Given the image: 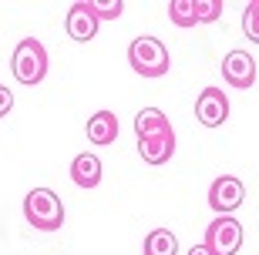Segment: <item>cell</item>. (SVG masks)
<instances>
[{
	"instance_id": "cell-1",
	"label": "cell",
	"mask_w": 259,
	"mask_h": 255,
	"mask_svg": "<svg viewBox=\"0 0 259 255\" xmlns=\"http://www.w3.org/2000/svg\"><path fill=\"white\" fill-rule=\"evenodd\" d=\"M128 64H132L135 74H142V77H162V74H168L172 57H168V47H165L158 37L145 34V37L132 40V47H128Z\"/></svg>"
},
{
	"instance_id": "cell-2",
	"label": "cell",
	"mask_w": 259,
	"mask_h": 255,
	"mask_svg": "<svg viewBox=\"0 0 259 255\" xmlns=\"http://www.w3.org/2000/svg\"><path fill=\"white\" fill-rule=\"evenodd\" d=\"M10 71H14V77H17L24 87L40 84V81L48 77V50H44V44L34 40V37H24L17 47H14Z\"/></svg>"
},
{
	"instance_id": "cell-3",
	"label": "cell",
	"mask_w": 259,
	"mask_h": 255,
	"mask_svg": "<svg viewBox=\"0 0 259 255\" xmlns=\"http://www.w3.org/2000/svg\"><path fill=\"white\" fill-rule=\"evenodd\" d=\"M24 218L40 232H58L64 225V201L51 188H34L24 198Z\"/></svg>"
},
{
	"instance_id": "cell-4",
	"label": "cell",
	"mask_w": 259,
	"mask_h": 255,
	"mask_svg": "<svg viewBox=\"0 0 259 255\" xmlns=\"http://www.w3.org/2000/svg\"><path fill=\"white\" fill-rule=\"evenodd\" d=\"M212 255H236L242 248V225L232 215H215L205 228V242Z\"/></svg>"
},
{
	"instance_id": "cell-5",
	"label": "cell",
	"mask_w": 259,
	"mask_h": 255,
	"mask_svg": "<svg viewBox=\"0 0 259 255\" xmlns=\"http://www.w3.org/2000/svg\"><path fill=\"white\" fill-rule=\"evenodd\" d=\"M246 201V185L236 175H219L209 185V208L215 215H232Z\"/></svg>"
},
{
	"instance_id": "cell-6",
	"label": "cell",
	"mask_w": 259,
	"mask_h": 255,
	"mask_svg": "<svg viewBox=\"0 0 259 255\" xmlns=\"http://www.w3.org/2000/svg\"><path fill=\"white\" fill-rule=\"evenodd\" d=\"M222 77L236 91H246L256 84V61L249 57V50H229L222 57Z\"/></svg>"
},
{
	"instance_id": "cell-7",
	"label": "cell",
	"mask_w": 259,
	"mask_h": 255,
	"mask_svg": "<svg viewBox=\"0 0 259 255\" xmlns=\"http://www.w3.org/2000/svg\"><path fill=\"white\" fill-rule=\"evenodd\" d=\"M195 118H199L205 128H219L229 118V97L222 94L219 87H205L199 97H195Z\"/></svg>"
},
{
	"instance_id": "cell-8",
	"label": "cell",
	"mask_w": 259,
	"mask_h": 255,
	"mask_svg": "<svg viewBox=\"0 0 259 255\" xmlns=\"http://www.w3.org/2000/svg\"><path fill=\"white\" fill-rule=\"evenodd\" d=\"M98 14L91 10V4L88 0H81V4H74V7L67 10V20H64V27H67V37L77 40V44H88V40H95L98 34Z\"/></svg>"
},
{
	"instance_id": "cell-9",
	"label": "cell",
	"mask_w": 259,
	"mask_h": 255,
	"mask_svg": "<svg viewBox=\"0 0 259 255\" xmlns=\"http://www.w3.org/2000/svg\"><path fill=\"white\" fill-rule=\"evenodd\" d=\"M138 155L148 165H165L175 155V131L168 128V131L152 134V138H138Z\"/></svg>"
},
{
	"instance_id": "cell-10",
	"label": "cell",
	"mask_w": 259,
	"mask_h": 255,
	"mask_svg": "<svg viewBox=\"0 0 259 255\" xmlns=\"http://www.w3.org/2000/svg\"><path fill=\"white\" fill-rule=\"evenodd\" d=\"M71 181L77 188H98L101 185V158L95 151H81L71 161Z\"/></svg>"
},
{
	"instance_id": "cell-11",
	"label": "cell",
	"mask_w": 259,
	"mask_h": 255,
	"mask_svg": "<svg viewBox=\"0 0 259 255\" xmlns=\"http://www.w3.org/2000/svg\"><path fill=\"white\" fill-rule=\"evenodd\" d=\"M88 141L91 144H115V138H118V118H115V111H98V114H91L88 118Z\"/></svg>"
},
{
	"instance_id": "cell-12",
	"label": "cell",
	"mask_w": 259,
	"mask_h": 255,
	"mask_svg": "<svg viewBox=\"0 0 259 255\" xmlns=\"http://www.w3.org/2000/svg\"><path fill=\"white\" fill-rule=\"evenodd\" d=\"M168 128H172V121L158 108H142L138 118H135V138H152V134H162Z\"/></svg>"
},
{
	"instance_id": "cell-13",
	"label": "cell",
	"mask_w": 259,
	"mask_h": 255,
	"mask_svg": "<svg viewBox=\"0 0 259 255\" xmlns=\"http://www.w3.org/2000/svg\"><path fill=\"white\" fill-rule=\"evenodd\" d=\"M145 255H179V238L168 228H152L145 235Z\"/></svg>"
},
{
	"instance_id": "cell-14",
	"label": "cell",
	"mask_w": 259,
	"mask_h": 255,
	"mask_svg": "<svg viewBox=\"0 0 259 255\" xmlns=\"http://www.w3.org/2000/svg\"><path fill=\"white\" fill-rule=\"evenodd\" d=\"M168 20L175 27H195L199 17H195V0H172L168 4Z\"/></svg>"
},
{
	"instance_id": "cell-15",
	"label": "cell",
	"mask_w": 259,
	"mask_h": 255,
	"mask_svg": "<svg viewBox=\"0 0 259 255\" xmlns=\"http://www.w3.org/2000/svg\"><path fill=\"white\" fill-rule=\"evenodd\" d=\"M242 34L252 44H259V0H249L246 10H242Z\"/></svg>"
},
{
	"instance_id": "cell-16",
	"label": "cell",
	"mask_w": 259,
	"mask_h": 255,
	"mask_svg": "<svg viewBox=\"0 0 259 255\" xmlns=\"http://www.w3.org/2000/svg\"><path fill=\"white\" fill-rule=\"evenodd\" d=\"M88 4H91V10L98 14V20H115V17H121V10H125L121 0H88Z\"/></svg>"
},
{
	"instance_id": "cell-17",
	"label": "cell",
	"mask_w": 259,
	"mask_h": 255,
	"mask_svg": "<svg viewBox=\"0 0 259 255\" xmlns=\"http://www.w3.org/2000/svg\"><path fill=\"white\" fill-rule=\"evenodd\" d=\"M195 17L199 24H212L222 17V0H195Z\"/></svg>"
},
{
	"instance_id": "cell-18",
	"label": "cell",
	"mask_w": 259,
	"mask_h": 255,
	"mask_svg": "<svg viewBox=\"0 0 259 255\" xmlns=\"http://www.w3.org/2000/svg\"><path fill=\"white\" fill-rule=\"evenodd\" d=\"M10 108H14V91L0 84V118H7V114H10Z\"/></svg>"
},
{
	"instance_id": "cell-19",
	"label": "cell",
	"mask_w": 259,
	"mask_h": 255,
	"mask_svg": "<svg viewBox=\"0 0 259 255\" xmlns=\"http://www.w3.org/2000/svg\"><path fill=\"white\" fill-rule=\"evenodd\" d=\"M189 255H212V252L205 245H192V248H189Z\"/></svg>"
}]
</instances>
